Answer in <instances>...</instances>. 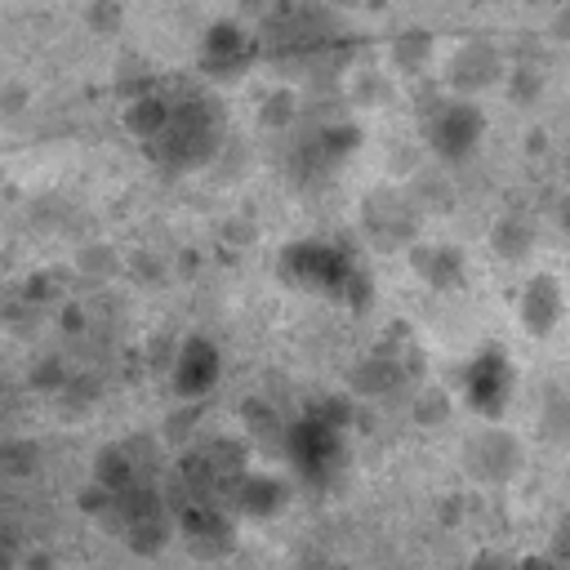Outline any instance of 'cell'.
<instances>
[{
    "mask_svg": "<svg viewBox=\"0 0 570 570\" xmlns=\"http://www.w3.org/2000/svg\"><path fill=\"white\" fill-rule=\"evenodd\" d=\"M281 272L312 289V294H325V298H361L365 289V276L361 267L352 263V254H343L338 245H325V240H298L281 254Z\"/></svg>",
    "mask_w": 570,
    "mask_h": 570,
    "instance_id": "1",
    "label": "cell"
},
{
    "mask_svg": "<svg viewBox=\"0 0 570 570\" xmlns=\"http://www.w3.org/2000/svg\"><path fill=\"white\" fill-rule=\"evenodd\" d=\"M423 129H428L432 151H441V156H468L472 142L481 138V111L472 102H463V98H445V102L432 107V116H428Z\"/></svg>",
    "mask_w": 570,
    "mask_h": 570,
    "instance_id": "2",
    "label": "cell"
},
{
    "mask_svg": "<svg viewBox=\"0 0 570 570\" xmlns=\"http://www.w3.org/2000/svg\"><path fill=\"white\" fill-rule=\"evenodd\" d=\"M289 459L303 476H330L334 463L343 459V441L330 419H307L289 432Z\"/></svg>",
    "mask_w": 570,
    "mask_h": 570,
    "instance_id": "3",
    "label": "cell"
},
{
    "mask_svg": "<svg viewBox=\"0 0 570 570\" xmlns=\"http://www.w3.org/2000/svg\"><path fill=\"white\" fill-rule=\"evenodd\" d=\"M463 392L468 401L481 410V414H499L508 405V392H512V365L503 352H485L472 361L468 379H463Z\"/></svg>",
    "mask_w": 570,
    "mask_h": 570,
    "instance_id": "4",
    "label": "cell"
},
{
    "mask_svg": "<svg viewBox=\"0 0 570 570\" xmlns=\"http://www.w3.org/2000/svg\"><path fill=\"white\" fill-rule=\"evenodd\" d=\"M521 321H525L530 334H552L557 330V321H561V281L557 276H534L525 285Z\"/></svg>",
    "mask_w": 570,
    "mask_h": 570,
    "instance_id": "5",
    "label": "cell"
},
{
    "mask_svg": "<svg viewBox=\"0 0 570 570\" xmlns=\"http://www.w3.org/2000/svg\"><path fill=\"white\" fill-rule=\"evenodd\" d=\"M218 379V352L200 338H191L183 352H178V370H174V387L183 396H200L209 383Z\"/></svg>",
    "mask_w": 570,
    "mask_h": 570,
    "instance_id": "6",
    "label": "cell"
},
{
    "mask_svg": "<svg viewBox=\"0 0 570 570\" xmlns=\"http://www.w3.org/2000/svg\"><path fill=\"white\" fill-rule=\"evenodd\" d=\"M249 58H254V40H245L236 27H218V31H209L205 67H209L218 80H223V76L245 71V67H249Z\"/></svg>",
    "mask_w": 570,
    "mask_h": 570,
    "instance_id": "7",
    "label": "cell"
},
{
    "mask_svg": "<svg viewBox=\"0 0 570 570\" xmlns=\"http://www.w3.org/2000/svg\"><path fill=\"white\" fill-rule=\"evenodd\" d=\"M517 570H561V566H557L552 557H530V561H521Z\"/></svg>",
    "mask_w": 570,
    "mask_h": 570,
    "instance_id": "8",
    "label": "cell"
},
{
    "mask_svg": "<svg viewBox=\"0 0 570 570\" xmlns=\"http://www.w3.org/2000/svg\"><path fill=\"white\" fill-rule=\"evenodd\" d=\"M316 570H321V566H316Z\"/></svg>",
    "mask_w": 570,
    "mask_h": 570,
    "instance_id": "9",
    "label": "cell"
}]
</instances>
